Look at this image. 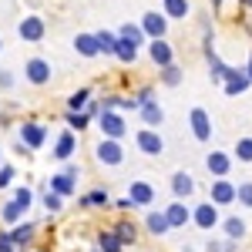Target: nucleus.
<instances>
[{
  "mask_svg": "<svg viewBox=\"0 0 252 252\" xmlns=\"http://www.w3.org/2000/svg\"><path fill=\"white\" fill-rule=\"evenodd\" d=\"M138 148H141L145 155H158V152H161V138H158L155 131H141V135H138Z\"/></svg>",
  "mask_w": 252,
  "mask_h": 252,
  "instance_id": "obj_1",
  "label": "nucleus"
},
{
  "mask_svg": "<svg viewBox=\"0 0 252 252\" xmlns=\"http://www.w3.org/2000/svg\"><path fill=\"white\" fill-rule=\"evenodd\" d=\"M40 34H44V24H40L37 17H27L20 24V37L24 40H40Z\"/></svg>",
  "mask_w": 252,
  "mask_h": 252,
  "instance_id": "obj_2",
  "label": "nucleus"
},
{
  "mask_svg": "<svg viewBox=\"0 0 252 252\" xmlns=\"http://www.w3.org/2000/svg\"><path fill=\"white\" fill-rule=\"evenodd\" d=\"M97 158H101V161H108V165H118V161H121V148H118L115 141H101Z\"/></svg>",
  "mask_w": 252,
  "mask_h": 252,
  "instance_id": "obj_3",
  "label": "nucleus"
},
{
  "mask_svg": "<svg viewBox=\"0 0 252 252\" xmlns=\"http://www.w3.org/2000/svg\"><path fill=\"white\" fill-rule=\"evenodd\" d=\"M27 78L34 81V84H44V81L51 78V71H47L44 61H31V64H27Z\"/></svg>",
  "mask_w": 252,
  "mask_h": 252,
  "instance_id": "obj_4",
  "label": "nucleus"
},
{
  "mask_svg": "<svg viewBox=\"0 0 252 252\" xmlns=\"http://www.w3.org/2000/svg\"><path fill=\"white\" fill-rule=\"evenodd\" d=\"M148 202H152V189L145 182H135L131 185V205H148Z\"/></svg>",
  "mask_w": 252,
  "mask_h": 252,
  "instance_id": "obj_5",
  "label": "nucleus"
},
{
  "mask_svg": "<svg viewBox=\"0 0 252 252\" xmlns=\"http://www.w3.org/2000/svg\"><path fill=\"white\" fill-rule=\"evenodd\" d=\"M101 128H104L111 138H118L121 131H125V121H121L118 115H101Z\"/></svg>",
  "mask_w": 252,
  "mask_h": 252,
  "instance_id": "obj_6",
  "label": "nucleus"
},
{
  "mask_svg": "<svg viewBox=\"0 0 252 252\" xmlns=\"http://www.w3.org/2000/svg\"><path fill=\"white\" fill-rule=\"evenodd\" d=\"M192 125H195V135L205 141V138H209V118H205V111L195 108V111H192Z\"/></svg>",
  "mask_w": 252,
  "mask_h": 252,
  "instance_id": "obj_7",
  "label": "nucleus"
},
{
  "mask_svg": "<svg viewBox=\"0 0 252 252\" xmlns=\"http://www.w3.org/2000/svg\"><path fill=\"white\" fill-rule=\"evenodd\" d=\"M24 141H27L31 148H37L40 141H44V131H40L37 125H24Z\"/></svg>",
  "mask_w": 252,
  "mask_h": 252,
  "instance_id": "obj_8",
  "label": "nucleus"
},
{
  "mask_svg": "<svg viewBox=\"0 0 252 252\" xmlns=\"http://www.w3.org/2000/svg\"><path fill=\"white\" fill-rule=\"evenodd\" d=\"M195 222H198L202 229H209V225H215V209H212V205H202V209L195 212Z\"/></svg>",
  "mask_w": 252,
  "mask_h": 252,
  "instance_id": "obj_9",
  "label": "nucleus"
},
{
  "mask_svg": "<svg viewBox=\"0 0 252 252\" xmlns=\"http://www.w3.org/2000/svg\"><path fill=\"white\" fill-rule=\"evenodd\" d=\"M145 31L155 34V37H161V34H165V20L158 17V14H148V17H145Z\"/></svg>",
  "mask_w": 252,
  "mask_h": 252,
  "instance_id": "obj_10",
  "label": "nucleus"
},
{
  "mask_svg": "<svg viewBox=\"0 0 252 252\" xmlns=\"http://www.w3.org/2000/svg\"><path fill=\"white\" fill-rule=\"evenodd\" d=\"M115 54H118L121 61H135V44H131V40H125V37H121V40L115 44Z\"/></svg>",
  "mask_w": 252,
  "mask_h": 252,
  "instance_id": "obj_11",
  "label": "nucleus"
},
{
  "mask_svg": "<svg viewBox=\"0 0 252 252\" xmlns=\"http://www.w3.org/2000/svg\"><path fill=\"white\" fill-rule=\"evenodd\" d=\"M141 104H145V121H148V125H161V108L152 104V97H145Z\"/></svg>",
  "mask_w": 252,
  "mask_h": 252,
  "instance_id": "obj_12",
  "label": "nucleus"
},
{
  "mask_svg": "<svg viewBox=\"0 0 252 252\" xmlns=\"http://www.w3.org/2000/svg\"><path fill=\"white\" fill-rule=\"evenodd\" d=\"M165 10L172 17H185L189 14V0H165Z\"/></svg>",
  "mask_w": 252,
  "mask_h": 252,
  "instance_id": "obj_13",
  "label": "nucleus"
},
{
  "mask_svg": "<svg viewBox=\"0 0 252 252\" xmlns=\"http://www.w3.org/2000/svg\"><path fill=\"white\" fill-rule=\"evenodd\" d=\"M78 51H81V54H88V58H91V54H97V37L81 34V37H78Z\"/></svg>",
  "mask_w": 252,
  "mask_h": 252,
  "instance_id": "obj_14",
  "label": "nucleus"
},
{
  "mask_svg": "<svg viewBox=\"0 0 252 252\" xmlns=\"http://www.w3.org/2000/svg\"><path fill=\"white\" fill-rule=\"evenodd\" d=\"M212 195H215V202H232V198H235V192H232V185H229V182H219Z\"/></svg>",
  "mask_w": 252,
  "mask_h": 252,
  "instance_id": "obj_15",
  "label": "nucleus"
},
{
  "mask_svg": "<svg viewBox=\"0 0 252 252\" xmlns=\"http://www.w3.org/2000/svg\"><path fill=\"white\" fill-rule=\"evenodd\" d=\"M152 58H155V61H161V64H168V61H172V51H168V44L155 40V44H152Z\"/></svg>",
  "mask_w": 252,
  "mask_h": 252,
  "instance_id": "obj_16",
  "label": "nucleus"
},
{
  "mask_svg": "<svg viewBox=\"0 0 252 252\" xmlns=\"http://www.w3.org/2000/svg\"><path fill=\"white\" fill-rule=\"evenodd\" d=\"M165 219H168V225H185V219H189V212H185L182 205H172Z\"/></svg>",
  "mask_w": 252,
  "mask_h": 252,
  "instance_id": "obj_17",
  "label": "nucleus"
},
{
  "mask_svg": "<svg viewBox=\"0 0 252 252\" xmlns=\"http://www.w3.org/2000/svg\"><path fill=\"white\" fill-rule=\"evenodd\" d=\"M148 229H152L155 235L168 232V219H165V215H148Z\"/></svg>",
  "mask_w": 252,
  "mask_h": 252,
  "instance_id": "obj_18",
  "label": "nucleus"
},
{
  "mask_svg": "<svg viewBox=\"0 0 252 252\" xmlns=\"http://www.w3.org/2000/svg\"><path fill=\"white\" fill-rule=\"evenodd\" d=\"M31 232H34L31 225H17V229L10 232V242H20V246H27V242H31Z\"/></svg>",
  "mask_w": 252,
  "mask_h": 252,
  "instance_id": "obj_19",
  "label": "nucleus"
},
{
  "mask_svg": "<svg viewBox=\"0 0 252 252\" xmlns=\"http://www.w3.org/2000/svg\"><path fill=\"white\" fill-rule=\"evenodd\" d=\"M209 168H212L215 175H225V172H229V158H225V155H212V158H209Z\"/></svg>",
  "mask_w": 252,
  "mask_h": 252,
  "instance_id": "obj_20",
  "label": "nucleus"
},
{
  "mask_svg": "<svg viewBox=\"0 0 252 252\" xmlns=\"http://www.w3.org/2000/svg\"><path fill=\"white\" fill-rule=\"evenodd\" d=\"M71 189H74V182H71V175H58V178H54V192H58V195H67Z\"/></svg>",
  "mask_w": 252,
  "mask_h": 252,
  "instance_id": "obj_21",
  "label": "nucleus"
},
{
  "mask_svg": "<svg viewBox=\"0 0 252 252\" xmlns=\"http://www.w3.org/2000/svg\"><path fill=\"white\" fill-rule=\"evenodd\" d=\"M71 152H74V138H71V135H64V138L58 141V152H54V155H58V158H67Z\"/></svg>",
  "mask_w": 252,
  "mask_h": 252,
  "instance_id": "obj_22",
  "label": "nucleus"
},
{
  "mask_svg": "<svg viewBox=\"0 0 252 252\" xmlns=\"http://www.w3.org/2000/svg\"><path fill=\"white\" fill-rule=\"evenodd\" d=\"M115 44L118 40L111 34H97V51H104V54H115Z\"/></svg>",
  "mask_w": 252,
  "mask_h": 252,
  "instance_id": "obj_23",
  "label": "nucleus"
},
{
  "mask_svg": "<svg viewBox=\"0 0 252 252\" xmlns=\"http://www.w3.org/2000/svg\"><path fill=\"white\" fill-rule=\"evenodd\" d=\"M175 192L189 195V192H192V178H189V175H175Z\"/></svg>",
  "mask_w": 252,
  "mask_h": 252,
  "instance_id": "obj_24",
  "label": "nucleus"
},
{
  "mask_svg": "<svg viewBox=\"0 0 252 252\" xmlns=\"http://www.w3.org/2000/svg\"><path fill=\"white\" fill-rule=\"evenodd\" d=\"M101 246H104V252H118L121 249V239H115V235L101 232Z\"/></svg>",
  "mask_w": 252,
  "mask_h": 252,
  "instance_id": "obj_25",
  "label": "nucleus"
},
{
  "mask_svg": "<svg viewBox=\"0 0 252 252\" xmlns=\"http://www.w3.org/2000/svg\"><path fill=\"white\" fill-rule=\"evenodd\" d=\"M81 205H108V195L104 192H91L88 198H81Z\"/></svg>",
  "mask_w": 252,
  "mask_h": 252,
  "instance_id": "obj_26",
  "label": "nucleus"
},
{
  "mask_svg": "<svg viewBox=\"0 0 252 252\" xmlns=\"http://www.w3.org/2000/svg\"><path fill=\"white\" fill-rule=\"evenodd\" d=\"M121 37H125V40H131V44H135V47H138V44H141V31H138V27H131V24H128V27H125V31H121Z\"/></svg>",
  "mask_w": 252,
  "mask_h": 252,
  "instance_id": "obj_27",
  "label": "nucleus"
},
{
  "mask_svg": "<svg viewBox=\"0 0 252 252\" xmlns=\"http://www.w3.org/2000/svg\"><path fill=\"white\" fill-rule=\"evenodd\" d=\"M246 84H249V81H246V78H235L232 71H229V94H239V91H242Z\"/></svg>",
  "mask_w": 252,
  "mask_h": 252,
  "instance_id": "obj_28",
  "label": "nucleus"
},
{
  "mask_svg": "<svg viewBox=\"0 0 252 252\" xmlns=\"http://www.w3.org/2000/svg\"><path fill=\"white\" fill-rule=\"evenodd\" d=\"M20 212H24V205H20V202H10V205L3 209V219H7V222H14Z\"/></svg>",
  "mask_w": 252,
  "mask_h": 252,
  "instance_id": "obj_29",
  "label": "nucleus"
},
{
  "mask_svg": "<svg viewBox=\"0 0 252 252\" xmlns=\"http://www.w3.org/2000/svg\"><path fill=\"white\" fill-rule=\"evenodd\" d=\"M225 229H229V235H232V239H239V235L246 232V225H242L239 219H232V222H225Z\"/></svg>",
  "mask_w": 252,
  "mask_h": 252,
  "instance_id": "obj_30",
  "label": "nucleus"
},
{
  "mask_svg": "<svg viewBox=\"0 0 252 252\" xmlns=\"http://www.w3.org/2000/svg\"><path fill=\"white\" fill-rule=\"evenodd\" d=\"M239 158L252 161V141H249V138H246V141H239Z\"/></svg>",
  "mask_w": 252,
  "mask_h": 252,
  "instance_id": "obj_31",
  "label": "nucleus"
},
{
  "mask_svg": "<svg viewBox=\"0 0 252 252\" xmlns=\"http://www.w3.org/2000/svg\"><path fill=\"white\" fill-rule=\"evenodd\" d=\"M239 202H246V205H252V185H242V189H239Z\"/></svg>",
  "mask_w": 252,
  "mask_h": 252,
  "instance_id": "obj_32",
  "label": "nucleus"
},
{
  "mask_svg": "<svg viewBox=\"0 0 252 252\" xmlns=\"http://www.w3.org/2000/svg\"><path fill=\"white\" fill-rule=\"evenodd\" d=\"M44 205H47L51 212H58V209H61V195H58V192H54V195H47V198H44Z\"/></svg>",
  "mask_w": 252,
  "mask_h": 252,
  "instance_id": "obj_33",
  "label": "nucleus"
},
{
  "mask_svg": "<svg viewBox=\"0 0 252 252\" xmlns=\"http://www.w3.org/2000/svg\"><path fill=\"white\" fill-rule=\"evenodd\" d=\"M118 239H121V242H131V239H135L131 225H118Z\"/></svg>",
  "mask_w": 252,
  "mask_h": 252,
  "instance_id": "obj_34",
  "label": "nucleus"
},
{
  "mask_svg": "<svg viewBox=\"0 0 252 252\" xmlns=\"http://www.w3.org/2000/svg\"><path fill=\"white\" fill-rule=\"evenodd\" d=\"M165 81H168V84H178V71H175L172 64H168V67H165Z\"/></svg>",
  "mask_w": 252,
  "mask_h": 252,
  "instance_id": "obj_35",
  "label": "nucleus"
},
{
  "mask_svg": "<svg viewBox=\"0 0 252 252\" xmlns=\"http://www.w3.org/2000/svg\"><path fill=\"white\" fill-rule=\"evenodd\" d=\"M84 101H88V91H78V94L71 97V108H81V104H84Z\"/></svg>",
  "mask_w": 252,
  "mask_h": 252,
  "instance_id": "obj_36",
  "label": "nucleus"
},
{
  "mask_svg": "<svg viewBox=\"0 0 252 252\" xmlns=\"http://www.w3.org/2000/svg\"><path fill=\"white\" fill-rule=\"evenodd\" d=\"M17 202L27 209V205H31V192H27V189H20V192H17Z\"/></svg>",
  "mask_w": 252,
  "mask_h": 252,
  "instance_id": "obj_37",
  "label": "nucleus"
},
{
  "mask_svg": "<svg viewBox=\"0 0 252 252\" xmlns=\"http://www.w3.org/2000/svg\"><path fill=\"white\" fill-rule=\"evenodd\" d=\"M71 125H74V128H84V125H88V118H84V115H71Z\"/></svg>",
  "mask_w": 252,
  "mask_h": 252,
  "instance_id": "obj_38",
  "label": "nucleus"
},
{
  "mask_svg": "<svg viewBox=\"0 0 252 252\" xmlns=\"http://www.w3.org/2000/svg\"><path fill=\"white\" fill-rule=\"evenodd\" d=\"M0 252H14L10 249V235H0Z\"/></svg>",
  "mask_w": 252,
  "mask_h": 252,
  "instance_id": "obj_39",
  "label": "nucleus"
},
{
  "mask_svg": "<svg viewBox=\"0 0 252 252\" xmlns=\"http://www.w3.org/2000/svg\"><path fill=\"white\" fill-rule=\"evenodd\" d=\"M7 182H10V168H3V172H0V185H7Z\"/></svg>",
  "mask_w": 252,
  "mask_h": 252,
  "instance_id": "obj_40",
  "label": "nucleus"
},
{
  "mask_svg": "<svg viewBox=\"0 0 252 252\" xmlns=\"http://www.w3.org/2000/svg\"><path fill=\"white\" fill-rule=\"evenodd\" d=\"M246 3H249V7H252V0H246Z\"/></svg>",
  "mask_w": 252,
  "mask_h": 252,
  "instance_id": "obj_41",
  "label": "nucleus"
}]
</instances>
